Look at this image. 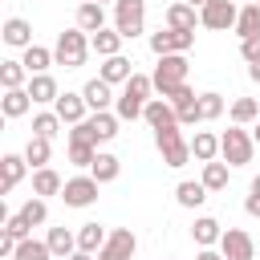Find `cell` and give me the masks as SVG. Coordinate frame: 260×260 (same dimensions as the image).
<instances>
[{
  "label": "cell",
  "mask_w": 260,
  "mask_h": 260,
  "mask_svg": "<svg viewBox=\"0 0 260 260\" xmlns=\"http://www.w3.org/2000/svg\"><path fill=\"white\" fill-rule=\"evenodd\" d=\"M195 260H223V252H219V248H199Z\"/></svg>",
  "instance_id": "obj_45"
},
{
  "label": "cell",
  "mask_w": 260,
  "mask_h": 260,
  "mask_svg": "<svg viewBox=\"0 0 260 260\" xmlns=\"http://www.w3.org/2000/svg\"><path fill=\"white\" fill-rule=\"evenodd\" d=\"M236 20H240L236 0H207L199 8V24L211 28V32H228V28H236Z\"/></svg>",
  "instance_id": "obj_6"
},
{
  "label": "cell",
  "mask_w": 260,
  "mask_h": 260,
  "mask_svg": "<svg viewBox=\"0 0 260 260\" xmlns=\"http://www.w3.org/2000/svg\"><path fill=\"white\" fill-rule=\"evenodd\" d=\"M77 4H89V0H77Z\"/></svg>",
  "instance_id": "obj_52"
},
{
  "label": "cell",
  "mask_w": 260,
  "mask_h": 260,
  "mask_svg": "<svg viewBox=\"0 0 260 260\" xmlns=\"http://www.w3.org/2000/svg\"><path fill=\"white\" fill-rule=\"evenodd\" d=\"M244 211L260 219V175H256V179L248 183V199H244Z\"/></svg>",
  "instance_id": "obj_43"
},
{
  "label": "cell",
  "mask_w": 260,
  "mask_h": 260,
  "mask_svg": "<svg viewBox=\"0 0 260 260\" xmlns=\"http://www.w3.org/2000/svg\"><path fill=\"white\" fill-rule=\"evenodd\" d=\"M236 37H240V41H252V37H260V4H244V8H240Z\"/></svg>",
  "instance_id": "obj_33"
},
{
  "label": "cell",
  "mask_w": 260,
  "mask_h": 260,
  "mask_svg": "<svg viewBox=\"0 0 260 260\" xmlns=\"http://www.w3.org/2000/svg\"><path fill=\"white\" fill-rule=\"evenodd\" d=\"M191 45H195V32H179V28H158V32H150V53H154V57L187 53Z\"/></svg>",
  "instance_id": "obj_8"
},
{
  "label": "cell",
  "mask_w": 260,
  "mask_h": 260,
  "mask_svg": "<svg viewBox=\"0 0 260 260\" xmlns=\"http://www.w3.org/2000/svg\"><path fill=\"white\" fill-rule=\"evenodd\" d=\"M252 138H256V146H260V122H256V130H252Z\"/></svg>",
  "instance_id": "obj_49"
},
{
  "label": "cell",
  "mask_w": 260,
  "mask_h": 260,
  "mask_svg": "<svg viewBox=\"0 0 260 260\" xmlns=\"http://www.w3.org/2000/svg\"><path fill=\"white\" fill-rule=\"evenodd\" d=\"M61 126H65V122L57 118V110H41V114H32V134H37V138H49V142H53V138L61 134Z\"/></svg>",
  "instance_id": "obj_35"
},
{
  "label": "cell",
  "mask_w": 260,
  "mask_h": 260,
  "mask_svg": "<svg viewBox=\"0 0 260 260\" xmlns=\"http://www.w3.org/2000/svg\"><path fill=\"white\" fill-rule=\"evenodd\" d=\"M28 110H32L28 89H4V98H0V114L4 118H24Z\"/></svg>",
  "instance_id": "obj_30"
},
{
  "label": "cell",
  "mask_w": 260,
  "mask_h": 260,
  "mask_svg": "<svg viewBox=\"0 0 260 260\" xmlns=\"http://www.w3.org/2000/svg\"><path fill=\"white\" fill-rule=\"evenodd\" d=\"M20 61H24V69H28V77H37V73H49V65H57V57H53V49H45V45H28Z\"/></svg>",
  "instance_id": "obj_29"
},
{
  "label": "cell",
  "mask_w": 260,
  "mask_h": 260,
  "mask_svg": "<svg viewBox=\"0 0 260 260\" xmlns=\"http://www.w3.org/2000/svg\"><path fill=\"white\" fill-rule=\"evenodd\" d=\"M219 252H223V260H256V244L244 228H223Z\"/></svg>",
  "instance_id": "obj_9"
},
{
  "label": "cell",
  "mask_w": 260,
  "mask_h": 260,
  "mask_svg": "<svg viewBox=\"0 0 260 260\" xmlns=\"http://www.w3.org/2000/svg\"><path fill=\"white\" fill-rule=\"evenodd\" d=\"M98 4H118V0H98Z\"/></svg>",
  "instance_id": "obj_50"
},
{
  "label": "cell",
  "mask_w": 260,
  "mask_h": 260,
  "mask_svg": "<svg viewBox=\"0 0 260 260\" xmlns=\"http://www.w3.org/2000/svg\"><path fill=\"white\" fill-rule=\"evenodd\" d=\"M114 28H118L126 41H134V37L146 28V0H118V4H114Z\"/></svg>",
  "instance_id": "obj_5"
},
{
  "label": "cell",
  "mask_w": 260,
  "mask_h": 260,
  "mask_svg": "<svg viewBox=\"0 0 260 260\" xmlns=\"http://www.w3.org/2000/svg\"><path fill=\"white\" fill-rule=\"evenodd\" d=\"M248 4H260V0H248Z\"/></svg>",
  "instance_id": "obj_51"
},
{
  "label": "cell",
  "mask_w": 260,
  "mask_h": 260,
  "mask_svg": "<svg viewBox=\"0 0 260 260\" xmlns=\"http://www.w3.org/2000/svg\"><path fill=\"white\" fill-rule=\"evenodd\" d=\"M53 110H57V118H61L65 126H77V122H85V118H89L85 98H81V93H69V89H65V93L53 102Z\"/></svg>",
  "instance_id": "obj_12"
},
{
  "label": "cell",
  "mask_w": 260,
  "mask_h": 260,
  "mask_svg": "<svg viewBox=\"0 0 260 260\" xmlns=\"http://www.w3.org/2000/svg\"><path fill=\"white\" fill-rule=\"evenodd\" d=\"M183 4H191V8H203V4H207V0H183Z\"/></svg>",
  "instance_id": "obj_48"
},
{
  "label": "cell",
  "mask_w": 260,
  "mask_h": 260,
  "mask_svg": "<svg viewBox=\"0 0 260 260\" xmlns=\"http://www.w3.org/2000/svg\"><path fill=\"white\" fill-rule=\"evenodd\" d=\"M134 73H138V69H134V61H130V57H122V53H118V57H106V61H102V69H98V77H102V81H110V85H126Z\"/></svg>",
  "instance_id": "obj_13"
},
{
  "label": "cell",
  "mask_w": 260,
  "mask_h": 260,
  "mask_svg": "<svg viewBox=\"0 0 260 260\" xmlns=\"http://www.w3.org/2000/svg\"><path fill=\"white\" fill-rule=\"evenodd\" d=\"M134 252H138V236L130 228H114L106 248L98 252V260H134Z\"/></svg>",
  "instance_id": "obj_10"
},
{
  "label": "cell",
  "mask_w": 260,
  "mask_h": 260,
  "mask_svg": "<svg viewBox=\"0 0 260 260\" xmlns=\"http://www.w3.org/2000/svg\"><path fill=\"white\" fill-rule=\"evenodd\" d=\"M187 69H191L187 53H171V57H158V65H154V73H150V81H154V93H158V98H167L171 89L187 85Z\"/></svg>",
  "instance_id": "obj_3"
},
{
  "label": "cell",
  "mask_w": 260,
  "mask_h": 260,
  "mask_svg": "<svg viewBox=\"0 0 260 260\" xmlns=\"http://www.w3.org/2000/svg\"><path fill=\"white\" fill-rule=\"evenodd\" d=\"M45 244L53 248V256H57V260H69V256L77 252V232H69V228H49Z\"/></svg>",
  "instance_id": "obj_28"
},
{
  "label": "cell",
  "mask_w": 260,
  "mask_h": 260,
  "mask_svg": "<svg viewBox=\"0 0 260 260\" xmlns=\"http://www.w3.org/2000/svg\"><path fill=\"white\" fill-rule=\"evenodd\" d=\"M240 57L252 65V61H260V37H252V41H240Z\"/></svg>",
  "instance_id": "obj_44"
},
{
  "label": "cell",
  "mask_w": 260,
  "mask_h": 260,
  "mask_svg": "<svg viewBox=\"0 0 260 260\" xmlns=\"http://www.w3.org/2000/svg\"><path fill=\"white\" fill-rule=\"evenodd\" d=\"M12 260H53V248L45 244V240H20V248H16V256Z\"/></svg>",
  "instance_id": "obj_39"
},
{
  "label": "cell",
  "mask_w": 260,
  "mask_h": 260,
  "mask_svg": "<svg viewBox=\"0 0 260 260\" xmlns=\"http://www.w3.org/2000/svg\"><path fill=\"white\" fill-rule=\"evenodd\" d=\"M20 154L28 158V167H32V171H41V167H49V158H53V142L32 134V138L24 142V150H20Z\"/></svg>",
  "instance_id": "obj_31"
},
{
  "label": "cell",
  "mask_w": 260,
  "mask_h": 260,
  "mask_svg": "<svg viewBox=\"0 0 260 260\" xmlns=\"http://www.w3.org/2000/svg\"><path fill=\"white\" fill-rule=\"evenodd\" d=\"M142 118L150 122V130H162V126H179V114H175V106H171L167 98H150V102H146V110H142Z\"/></svg>",
  "instance_id": "obj_17"
},
{
  "label": "cell",
  "mask_w": 260,
  "mask_h": 260,
  "mask_svg": "<svg viewBox=\"0 0 260 260\" xmlns=\"http://www.w3.org/2000/svg\"><path fill=\"white\" fill-rule=\"evenodd\" d=\"M248 122H260V102L256 98H236L232 102V126H248Z\"/></svg>",
  "instance_id": "obj_36"
},
{
  "label": "cell",
  "mask_w": 260,
  "mask_h": 260,
  "mask_svg": "<svg viewBox=\"0 0 260 260\" xmlns=\"http://www.w3.org/2000/svg\"><path fill=\"white\" fill-rule=\"evenodd\" d=\"M89 53H93V49H89V32H81L77 24L65 28V32H57V45H53L57 65H65V69H81Z\"/></svg>",
  "instance_id": "obj_1"
},
{
  "label": "cell",
  "mask_w": 260,
  "mask_h": 260,
  "mask_svg": "<svg viewBox=\"0 0 260 260\" xmlns=\"http://www.w3.org/2000/svg\"><path fill=\"white\" fill-rule=\"evenodd\" d=\"M89 175H93V179L106 187V183H114V179L122 175V158H118V154H110V150H98V158H93Z\"/></svg>",
  "instance_id": "obj_26"
},
{
  "label": "cell",
  "mask_w": 260,
  "mask_h": 260,
  "mask_svg": "<svg viewBox=\"0 0 260 260\" xmlns=\"http://www.w3.org/2000/svg\"><path fill=\"white\" fill-rule=\"evenodd\" d=\"M16 215H20V219H24L28 228H41V223L49 219V203H45L41 195H32V199H28V203H24V207H20Z\"/></svg>",
  "instance_id": "obj_38"
},
{
  "label": "cell",
  "mask_w": 260,
  "mask_h": 260,
  "mask_svg": "<svg viewBox=\"0 0 260 260\" xmlns=\"http://www.w3.org/2000/svg\"><path fill=\"white\" fill-rule=\"evenodd\" d=\"M28 98H32V106H53L57 98H61V89H57V81H53V73H37V77H28Z\"/></svg>",
  "instance_id": "obj_16"
},
{
  "label": "cell",
  "mask_w": 260,
  "mask_h": 260,
  "mask_svg": "<svg viewBox=\"0 0 260 260\" xmlns=\"http://www.w3.org/2000/svg\"><path fill=\"white\" fill-rule=\"evenodd\" d=\"M0 85H4V89H24V85H28L24 61H0Z\"/></svg>",
  "instance_id": "obj_34"
},
{
  "label": "cell",
  "mask_w": 260,
  "mask_h": 260,
  "mask_svg": "<svg viewBox=\"0 0 260 260\" xmlns=\"http://www.w3.org/2000/svg\"><path fill=\"white\" fill-rule=\"evenodd\" d=\"M191 158H195V162H215V158H219V134L195 130V138H191Z\"/></svg>",
  "instance_id": "obj_24"
},
{
  "label": "cell",
  "mask_w": 260,
  "mask_h": 260,
  "mask_svg": "<svg viewBox=\"0 0 260 260\" xmlns=\"http://www.w3.org/2000/svg\"><path fill=\"white\" fill-rule=\"evenodd\" d=\"M4 232H8L12 240H28V236H32V228H28L20 215H4Z\"/></svg>",
  "instance_id": "obj_42"
},
{
  "label": "cell",
  "mask_w": 260,
  "mask_h": 260,
  "mask_svg": "<svg viewBox=\"0 0 260 260\" xmlns=\"http://www.w3.org/2000/svg\"><path fill=\"white\" fill-rule=\"evenodd\" d=\"M77 28L81 32H102L106 28V4H98V0H89V4H77Z\"/></svg>",
  "instance_id": "obj_21"
},
{
  "label": "cell",
  "mask_w": 260,
  "mask_h": 260,
  "mask_svg": "<svg viewBox=\"0 0 260 260\" xmlns=\"http://www.w3.org/2000/svg\"><path fill=\"white\" fill-rule=\"evenodd\" d=\"M228 179H232V167H228L223 158H215V162H203V175H199V183H203L207 191H223V187H228Z\"/></svg>",
  "instance_id": "obj_32"
},
{
  "label": "cell",
  "mask_w": 260,
  "mask_h": 260,
  "mask_svg": "<svg viewBox=\"0 0 260 260\" xmlns=\"http://www.w3.org/2000/svg\"><path fill=\"white\" fill-rule=\"evenodd\" d=\"M69 260H98V256H89V252H73Z\"/></svg>",
  "instance_id": "obj_47"
},
{
  "label": "cell",
  "mask_w": 260,
  "mask_h": 260,
  "mask_svg": "<svg viewBox=\"0 0 260 260\" xmlns=\"http://www.w3.org/2000/svg\"><path fill=\"white\" fill-rule=\"evenodd\" d=\"M154 146H158V154H162V167H171V171H179V167L191 162V138H183V126H162V130H154Z\"/></svg>",
  "instance_id": "obj_2"
},
{
  "label": "cell",
  "mask_w": 260,
  "mask_h": 260,
  "mask_svg": "<svg viewBox=\"0 0 260 260\" xmlns=\"http://www.w3.org/2000/svg\"><path fill=\"white\" fill-rule=\"evenodd\" d=\"M85 122H89V130H93V142L102 146V142H114V138H118V122H122V118H118L114 110H106V114H89Z\"/></svg>",
  "instance_id": "obj_23"
},
{
  "label": "cell",
  "mask_w": 260,
  "mask_h": 260,
  "mask_svg": "<svg viewBox=\"0 0 260 260\" xmlns=\"http://www.w3.org/2000/svg\"><path fill=\"white\" fill-rule=\"evenodd\" d=\"M142 110H146V102H138V98H130V93H118V102H114V114H118L122 122L142 118Z\"/></svg>",
  "instance_id": "obj_40"
},
{
  "label": "cell",
  "mask_w": 260,
  "mask_h": 260,
  "mask_svg": "<svg viewBox=\"0 0 260 260\" xmlns=\"http://www.w3.org/2000/svg\"><path fill=\"white\" fill-rule=\"evenodd\" d=\"M106 240H110V232H106L98 219H89V223H81V228H77V252L98 256V252L106 248Z\"/></svg>",
  "instance_id": "obj_19"
},
{
  "label": "cell",
  "mask_w": 260,
  "mask_h": 260,
  "mask_svg": "<svg viewBox=\"0 0 260 260\" xmlns=\"http://www.w3.org/2000/svg\"><path fill=\"white\" fill-rule=\"evenodd\" d=\"M252 154H256V138H252L244 126H228V130L219 134V158H223L228 167H248Z\"/></svg>",
  "instance_id": "obj_4"
},
{
  "label": "cell",
  "mask_w": 260,
  "mask_h": 260,
  "mask_svg": "<svg viewBox=\"0 0 260 260\" xmlns=\"http://www.w3.org/2000/svg\"><path fill=\"white\" fill-rule=\"evenodd\" d=\"M24 175H28V158L24 154H4L0 158V195H8Z\"/></svg>",
  "instance_id": "obj_14"
},
{
  "label": "cell",
  "mask_w": 260,
  "mask_h": 260,
  "mask_svg": "<svg viewBox=\"0 0 260 260\" xmlns=\"http://www.w3.org/2000/svg\"><path fill=\"white\" fill-rule=\"evenodd\" d=\"M0 37H4V45H12V49H28L32 45V24L24 20V16H8L4 20V28H0Z\"/></svg>",
  "instance_id": "obj_15"
},
{
  "label": "cell",
  "mask_w": 260,
  "mask_h": 260,
  "mask_svg": "<svg viewBox=\"0 0 260 260\" xmlns=\"http://www.w3.org/2000/svg\"><path fill=\"white\" fill-rule=\"evenodd\" d=\"M219 236H223V223H219L215 215H199V219L191 223V240H195L199 248H219Z\"/></svg>",
  "instance_id": "obj_18"
},
{
  "label": "cell",
  "mask_w": 260,
  "mask_h": 260,
  "mask_svg": "<svg viewBox=\"0 0 260 260\" xmlns=\"http://www.w3.org/2000/svg\"><path fill=\"white\" fill-rule=\"evenodd\" d=\"M122 41H126V37H122L118 28H102V32L89 37V49L106 61V57H118V53H122Z\"/></svg>",
  "instance_id": "obj_25"
},
{
  "label": "cell",
  "mask_w": 260,
  "mask_h": 260,
  "mask_svg": "<svg viewBox=\"0 0 260 260\" xmlns=\"http://www.w3.org/2000/svg\"><path fill=\"white\" fill-rule=\"evenodd\" d=\"M219 114H223V93H215V89L199 93V118L203 122H215Z\"/></svg>",
  "instance_id": "obj_41"
},
{
  "label": "cell",
  "mask_w": 260,
  "mask_h": 260,
  "mask_svg": "<svg viewBox=\"0 0 260 260\" xmlns=\"http://www.w3.org/2000/svg\"><path fill=\"white\" fill-rule=\"evenodd\" d=\"M248 77H252V81L260 85V61H252V65H248Z\"/></svg>",
  "instance_id": "obj_46"
},
{
  "label": "cell",
  "mask_w": 260,
  "mask_h": 260,
  "mask_svg": "<svg viewBox=\"0 0 260 260\" xmlns=\"http://www.w3.org/2000/svg\"><path fill=\"white\" fill-rule=\"evenodd\" d=\"M61 191H65V179H61L53 167H41V171H32V195L49 199V195H61Z\"/></svg>",
  "instance_id": "obj_27"
},
{
  "label": "cell",
  "mask_w": 260,
  "mask_h": 260,
  "mask_svg": "<svg viewBox=\"0 0 260 260\" xmlns=\"http://www.w3.org/2000/svg\"><path fill=\"white\" fill-rule=\"evenodd\" d=\"M195 24H199V8H191V4H183V0H175V4L167 8V28L195 32Z\"/></svg>",
  "instance_id": "obj_22"
},
{
  "label": "cell",
  "mask_w": 260,
  "mask_h": 260,
  "mask_svg": "<svg viewBox=\"0 0 260 260\" xmlns=\"http://www.w3.org/2000/svg\"><path fill=\"white\" fill-rule=\"evenodd\" d=\"M207 195H211V191H207L199 179H183V183L175 187V203H179V207H187V211L203 207V203H207Z\"/></svg>",
  "instance_id": "obj_20"
},
{
  "label": "cell",
  "mask_w": 260,
  "mask_h": 260,
  "mask_svg": "<svg viewBox=\"0 0 260 260\" xmlns=\"http://www.w3.org/2000/svg\"><path fill=\"white\" fill-rule=\"evenodd\" d=\"M98 179L93 175H73V179H65V191H61V199H65V207H89V203H98Z\"/></svg>",
  "instance_id": "obj_7"
},
{
  "label": "cell",
  "mask_w": 260,
  "mask_h": 260,
  "mask_svg": "<svg viewBox=\"0 0 260 260\" xmlns=\"http://www.w3.org/2000/svg\"><path fill=\"white\" fill-rule=\"evenodd\" d=\"M81 98H85V106H89V114H106L118 98H114V85L110 81H102V77H89L85 85H81Z\"/></svg>",
  "instance_id": "obj_11"
},
{
  "label": "cell",
  "mask_w": 260,
  "mask_h": 260,
  "mask_svg": "<svg viewBox=\"0 0 260 260\" xmlns=\"http://www.w3.org/2000/svg\"><path fill=\"white\" fill-rule=\"evenodd\" d=\"M65 154H69V162L73 167H93V158H98V146L93 142H65Z\"/></svg>",
  "instance_id": "obj_37"
}]
</instances>
